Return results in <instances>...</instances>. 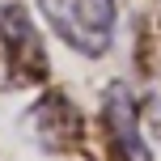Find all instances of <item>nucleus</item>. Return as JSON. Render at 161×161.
<instances>
[{"label":"nucleus","mask_w":161,"mask_h":161,"mask_svg":"<svg viewBox=\"0 0 161 161\" xmlns=\"http://www.w3.org/2000/svg\"><path fill=\"white\" fill-rule=\"evenodd\" d=\"M102 127L110 136V148L123 161H153V148L144 140V123H140V102L123 80H114L102 93Z\"/></svg>","instance_id":"7ed1b4c3"},{"label":"nucleus","mask_w":161,"mask_h":161,"mask_svg":"<svg viewBox=\"0 0 161 161\" xmlns=\"http://www.w3.org/2000/svg\"><path fill=\"white\" fill-rule=\"evenodd\" d=\"M38 13L85 59H102L114 42L119 0H38Z\"/></svg>","instance_id":"f257e3e1"},{"label":"nucleus","mask_w":161,"mask_h":161,"mask_svg":"<svg viewBox=\"0 0 161 161\" xmlns=\"http://www.w3.org/2000/svg\"><path fill=\"white\" fill-rule=\"evenodd\" d=\"M38 76H47L42 38L21 4H4L0 8V85L17 89V85H34Z\"/></svg>","instance_id":"f03ea898"}]
</instances>
